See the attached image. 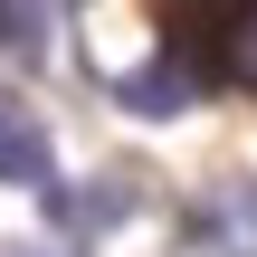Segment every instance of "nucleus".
<instances>
[{
	"instance_id": "nucleus-4",
	"label": "nucleus",
	"mask_w": 257,
	"mask_h": 257,
	"mask_svg": "<svg viewBox=\"0 0 257 257\" xmlns=\"http://www.w3.org/2000/svg\"><path fill=\"white\" fill-rule=\"evenodd\" d=\"M48 19H57V0H0V48L19 67H38L48 57Z\"/></svg>"
},
{
	"instance_id": "nucleus-1",
	"label": "nucleus",
	"mask_w": 257,
	"mask_h": 257,
	"mask_svg": "<svg viewBox=\"0 0 257 257\" xmlns=\"http://www.w3.org/2000/svg\"><path fill=\"white\" fill-rule=\"evenodd\" d=\"M191 248L200 257H257V181H219L191 210Z\"/></svg>"
},
{
	"instance_id": "nucleus-3",
	"label": "nucleus",
	"mask_w": 257,
	"mask_h": 257,
	"mask_svg": "<svg viewBox=\"0 0 257 257\" xmlns=\"http://www.w3.org/2000/svg\"><path fill=\"white\" fill-rule=\"evenodd\" d=\"M0 181L10 191H38V200H57V143L19 114V105H0Z\"/></svg>"
},
{
	"instance_id": "nucleus-5",
	"label": "nucleus",
	"mask_w": 257,
	"mask_h": 257,
	"mask_svg": "<svg viewBox=\"0 0 257 257\" xmlns=\"http://www.w3.org/2000/svg\"><path fill=\"white\" fill-rule=\"evenodd\" d=\"M229 76L257 86V0H248V19H238V38H229Z\"/></svg>"
},
{
	"instance_id": "nucleus-6",
	"label": "nucleus",
	"mask_w": 257,
	"mask_h": 257,
	"mask_svg": "<svg viewBox=\"0 0 257 257\" xmlns=\"http://www.w3.org/2000/svg\"><path fill=\"white\" fill-rule=\"evenodd\" d=\"M0 257H48V248H0Z\"/></svg>"
},
{
	"instance_id": "nucleus-2",
	"label": "nucleus",
	"mask_w": 257,
	"mask_h": 257,
	"mask_svg": "<svg viewBox=\"0 0 257 257\" xmlns=\"http://www.w3.org/2000/svg\"><path fill=\"white\" fill-rule=\"evenodd\" d=\"M114 105H134L143 124H172V114H191V105H200V76H191L181 57H153V67L114 76Z\"/></svg>"
}]
</instances>
